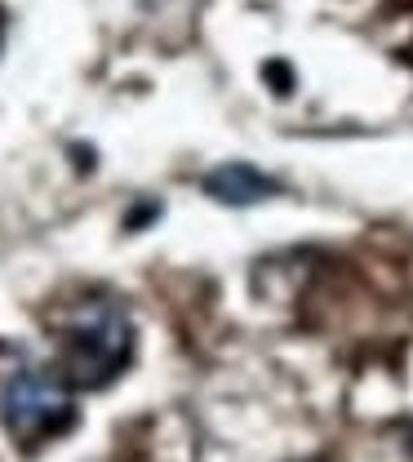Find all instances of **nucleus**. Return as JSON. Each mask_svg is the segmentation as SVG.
Listing matches in <instances>:
<instances>
[{
  "label": "nucleus",
  "instance_id": "4",
  "mask_svg": "<svg viewBox=\"0 0 413 462\" xmlns=\"http://www.w3.org/2000/svg\"><path fill=\"white\" fill-rule=\"evenodd\" d=\"M0 45H5V14H0Z\"/></svg>",
  "mask_w": 413,
  "mask_h": 462
},
{
  "label": "nucleus",
  "instance_id": "3",
  "mask_svg": "<svg viewBox=\"0 0 413 462\" xmlns=\"http://www.w3.org/2000/svg\"><path fill=\"white\" fill-rule=\"evenodd\" d=\"M205 191L218 205H258V200L276 196L280 182L267 178L262 170H253V165H244V161H236V165H223V170L205 173Z\"/></svg>",
  "mask_w": 413,
  "mask_h": 462
},
{
  "label": "nucleus",
  "instance_id": "2",
  "mask_svg": "<svg viewBox=\"0 0 413 462\" xmlns=\"http://www.w3.org/2000/svg\"><path fill=\"white\" fill-rule=\"evenodd\" d=\"M76 387L62 378L59 369H36V365H23L5 378L0 387V422L9 431V440L27 454L45 449L62 440L71 427H76Z\"/></svg>",
  "mask_w": 413,
  "mask_h": 462
},
{
  "label": "nucleus",
  "instance_id": "1",
  "mask_svg": "<svg viewBox=\"0 0 413 462\" xmlns=\"http://www.w3.org/2000/svg\"><path fill=\"white\" fill-rule=\"evenodd\" d=\"M54 343H59V369L71 387H107L133 360V320L116 298H80L67 302L54 316Z\"/></svg>",
  "mask_w": 413,
  "mask_h": 462
},
{
  "label": "nucleus",
  "instance_id": "5",
  "mask_svg": "<svg viewBox=\"0 0 413 462\" xmlns=\"http://www.w3.org/2000/svg\"><path fill=\"white\" fill-rule=\"evenodd\" d=\"M409 449H413V436H409Z\"/></svg>",
  "mask_w": 413,
  "mask_h": 462
}]
</instances>
